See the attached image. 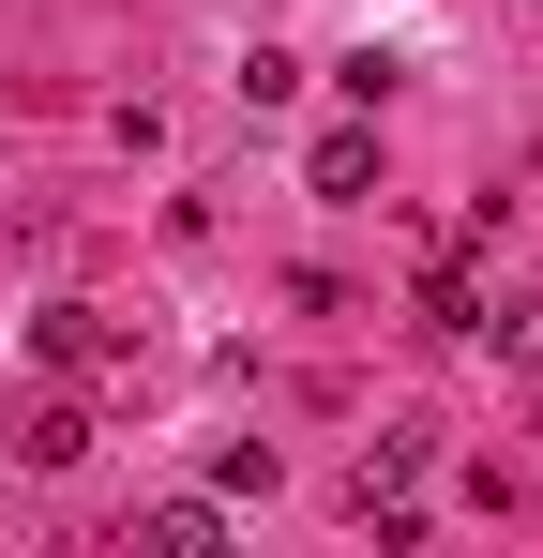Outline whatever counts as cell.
I'll list each match as a JSON object with an SVG mask.
<instances>
[{"label":"cell","mask_w":543,"mask_h":558,"mask_svg":"<svg viewBox=\"0 0 543 558\" xmlns=\"http://www.w3.org/2000/svg\"><path fill=\"white\" fill-rule=\"evenodd\" d=\"M302 182H317V196H362V182H377V121H333V136L302 151Z\"/></svg>","instance_id":"obj_3"},{"label":"cell","mask_w":543,"mask_h":558,"mask_svg":"<svg viewBox=\"0 0 543 558\" xmlns=\"http://www.w3.org/2000/svg\"><path fill=\"white\" fill-rule=\"evenodd\" d=\"M136 544H167V558H196V544H212V498H152V513H136Z\"/></svg>","instance_id":"obj_6"},{"label":"cell","mask_w":543,"mask_h":558,"mask_svg":"<svg viewBox=\"0 0 543 558\" xmlns=\"http://www.w3.org/2000/svg\"><path fill=\"white\" fill-rule=\"evenodd\" d=\"M468 332H483L498 363L529 377V363H543V287H514V302H468Z\"/></svg>","instance_id":"obj_2"},{"label":"cell","mask_w":543,"mask_h":558,"mask_svg":"<svg viewBox=\"0 0 543 558\" xmlns=\"http://www.w3.org/2000/svg\"><path fill=\"white\" fill-rule=\"evenodd\" d=\"M423 468H438V438H423V423H377V438H362V468H348V498H362V513H408V498H423Z\"/></svg>","instance_id":"obj_1"},{"label":"cell","mask_w":543,"mask_h":558,"mask_svg":"<svg viewBox=\"0 0 543 558\" xmlns=\"http://www.w3.org/2000/svg\"><path fill=\"white\" fill-rule=\"evenodd\" d=\"M15 453H31V468H76V453H90V408H76V392H61V408H31V423H15Z\"/></svg>","instance_id":"obj_4"},{"label":"cell","mask_w":543,"mask_h":558,"mask_svg":"<svg viewBox=\"0 0 543 558\" xmlns=\"http://www.w3.org/2000/svg\"><path fill=\"white\" fill-rule=\"evenodd\" d=\"M31 332H46V363H106V348H121V332H106V317H90V302H46V317H31Z\"/></svg>","instance_id":"obj_5"}]
</instances>
